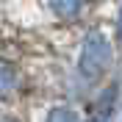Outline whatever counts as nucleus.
Listing matches in <instances>:
<instances>
[{
  "instance_id": "obj_2",
  "label": "nucleus",
  "mask_w": 122,
  "mask_h": 122,
  "mask_svg": "<svg viewBox=\"0 0 122 122\" xmlns=\"http://www.w3.org/2000/svg\"><path fill=\"white\" fill-rule=\"evenodd\" d=\"M25 86H28V81H25L22 67L0 50V103H11V100L22 97Z\"/></svg>"
},
{
  "instance_id": "obj_5",
  "label": "nucleus",
  "mask_w": 122,
  "mask_h": 122,
  "mask_svg": "<svg viewBox=\"0 0 122 122\" xmlns=\"http://www.w3.org/2000/svg\"><path fill=\"white\" fill-rule=\"evenodd\" d=\"M114 33H117V42L122 45V6H119V11H117V25H114Z\"/></svg>"
},
{
  "instance_id": "obj_1",
  "label": "nucleus",
  "mask_w": 122,
  "mask_h": 122,
  "mask_svg": "<svg viewBox=\"0 0 122 122\" xmlns=\"http://www.w3.org/2000/svg\"><path fill=\"white\" fill-rule=\"evenodd\" d=\"M111 61H114L111 39L103 30H89L83 36V45H81V53H78V64H75L78 78L83 83H94L111 69Z\"/></svg>"
},
{
  "instance_id": "obj_4",
  "label": "nucleus",
  "mask_w": 122,
  "mask_h": 122,
  "mask_svg": "<svg viewBox=\"0 0 122 122\" xmlns=\"http://www.w3.org/2000/svg\"><path fill=\"white\" fill-rule=\"evenodd\" d=\"M42 122H83L81 111L75 106H69V103H56V106L47 108V114Z\"/></svg>"
},
{
  "instance_id": "obj_3",
  "label": "nucleus",
  "mask_w": 122,
  "mask_h": 122,
  "mask_svg": "<svg viewBox=\"0 0 122 122\" xmlns=\"http://www.w3.org/2000/svg\"><path fill=\"white\" fill-rule=\"evenodd\" d=\"M89 0H45L47 11L53 14V20L58 22H75L78 17L83 14V8Z\"/></svg>"
}]
</instances>
